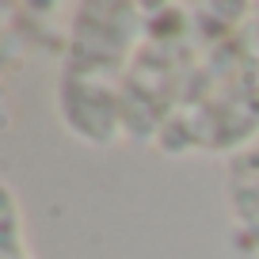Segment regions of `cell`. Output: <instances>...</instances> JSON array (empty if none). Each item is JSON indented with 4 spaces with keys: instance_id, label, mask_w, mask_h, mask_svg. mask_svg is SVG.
Returning a JSON list of instances; mask_svg holds the SVG:
<instances>
[{
    "instance_id": "cell-1",
    "label": "cell",
    "mask_w": 259,
    "mask_h": 259,
    "mask_svg": "<svg viewBox=\"0 0 259 259\" xmlns=\"http://www.w3.org/2000/svg\"><path fill=\"white\" fill-rule=\"evenodd\" d=\"M259 134V19L206 50L187 107L164 126L168 153H229Z\"/></svg>"
},
{
    "instance_id": "cell-3",
    "label": "cell",
    "mask_w": 259,
    "mask_h": 259,
    "mask_svg": "<svg viewBox=\"0 0 259 259\" xmlns=\"http://www.w3.org/2000/svg\"><path fill=\"white\" fill-rule=\"evenodd\" d=\"M57 118L84 145H114V141L126 138L122 84L61 73V80H57Z\"/></svg>"
},
{
    "instance_id": "cell-2",
    "label": "cell",
    "mask_w": 259,
    "mask_h": 259,
    "mask_svg": "<svg viewBox=\"0 0 259 259\" xmlns=\"http://www.w3.org/2000/svg\"><path fill=\"white\" fill-rule=\"evenodd\" d=\"M145 31L149 19L138 4H76L65 34L61 73L122 84L134 54L145 42Z\"/></svg>"
},
{
    "instance_id": "cell-5",
    "label": "cell",
    "mask_w": 259,
    "mask_h": 259,
    "mask_svg": "<svg viewBox=\"0 0 259 259\" xmlns=\"http://www.w3.org/2000/svg\"><path fill=\"white\" fill-rule=\"evenodd\" d=\"M0 259H34L31 240H27V221L19 210V198L8 183L0 191Z\"/></svg>"
},
{
    "instance_id": "cell-4",
    "label": "cell",
    "mask_w": 259,
    "mask_h": 259,
    "mask_svg": "<svg viewBox=\"0 0 259 259\" xmlns=\"http://www.w3.org/2000/svg\"><path fill=\"white\" fill-rule=\"evenodd\" d=\"M229 198H233L236 225L259 248V168H236L229 183Z\"/></svg>"
}]
</instances>
